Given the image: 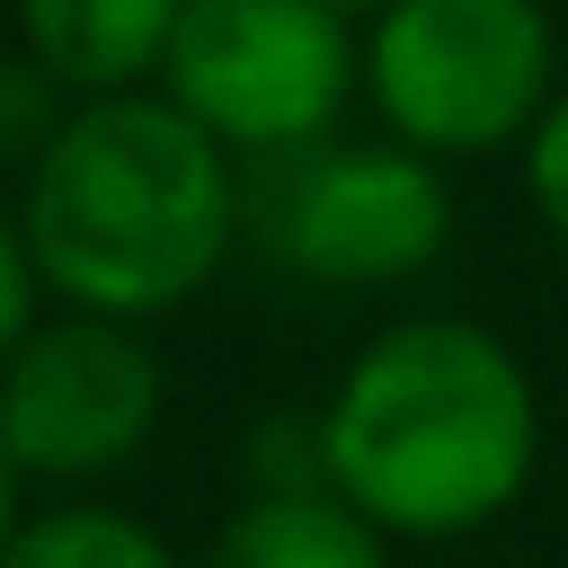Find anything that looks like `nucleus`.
Wrapping results in <instances>:
<instances>
[{
    "instance_id": "9",
    "label": "nucleus",
    "mask_w": 568,
    "mask_h": 568,
    "mask_svg": "<svg viewBox=\"0 0 568 568\" xmlns=\"http://www.w3.org/2000/svg\"><path fill=\"white\" fill-rule=\"evenodd\" d=\"M0 568H178L169 541L124 506H62L9 532Z\"/></svg>"
},
{
    "instance_id": "4",
    "label": "nucleus",
    "mask_w": 568,
    "mask_h": 568,
    "mask_svg": "<svg viewBox=\"0 0 568 568\" xmlns=\"http://www.w3.org/2000/svg\"><path fill=\"white\" fill-rule=\"evenodd\" d=\"M160 71L222 151L275 160L328 133L337 98L364 80V44L328 0H186Z\"/></svg>"
},
{
    "instance_id": "5",
    "label": "nucleus",
    "mask_w": 568,
    "mask_h": 568,
    "mask_svg": "<svg viewBox=\"0 0 568 568\" xmlns=\"http://www.w3.org/2000/svg\"><path fill=\"white\" fill-rule=\"evenodd\" d=\"M257 240L302 284H399L453 240V186L408 142H302L257 186Z\"/></svg>"
},
{
    "instance_id": "10",
    "label": "nucleus",
    "mask_w": 568,
    "mask_h": 568,
    "mask_svg": "<svg viewBox=\"0 0 568 568\" xmlns=\"http://www.w3.org/2000/svg\"><path fill=\"white\" fill-rule=\"evenodd\" d=\"M53 124H62V80L36 53H9L0 62V160H36Z\"/></svg>"
},
{
    "instance_id": "14",
    "label": "nucleus",
    "mask_w": 568,
    "mask_h": 568,
    "mask_svg": "<svg viewBox=\"0 0 568 568\" xmlns=\"http://www.w3.org/2000/svg\"><path fill=\"white\" fill-rule=\"evenodd\" d=\"M337 18H373V9H390V0H328Z\"/></svg>"
},
{
    "instance_id": "6",
    "label": "nucleus",
    "mask_w": 568,
    "mask_h": 568,
    "mask_svg": "<svg viewBox=\"0 0 568 568\" xmlns=\"http://www.w3.org/2000/svg\"><path fill=\"white\" fill-rule=\"evenodd\" d=\"M160 426V355L133 320H36L0 355V444L27 479H106Z\"/></svg>"
},
{
    "instance_id": "8",
    "label": "nucleus",
    "mask_w": 568,
    "mask_h": 568,
    "mask_svg": "<svg viewBox=\"0 0 568 568\" xmlns=\"http://www.w3.org/2000/svg\"><path fill=\"white\" fill-rule=\"evenodd\" d=\"M204 568H390V532L364 506H346L337 488L293 479V488L248 497L213 532Z\"/></svg>"
},
{
    "instance_id": "12",
    "label": "nucleus",
    "mask_w": 568,
    "mask_h": 568,
    "mask_svg": "<svg viewBox=\"0 0 568 568\" xmlns=\"http://www.w3.org/2000/svg\"><path fill=\"white\" fill-rule=\"evenodd\" d=\"M36 248H27V222L18 213H0V355L36 328Z\"/></svg>"
},
{
    "instance_id": "1",
    "label": "nucleus",
    "mask_w": 568,
    "mask_h": 568,
    "mask_svg": "<svg viewBox=\"0 0 568 568\" xmlns=\"http://www.w3.org/2000/svg\"><path fill=\"white\" fill-rule=\"evenodd\" d=\"M541 462L524 355L479 320H399L328 390L320 479L399 541L497 524Z\"/></svg>"
},
{
    "instance_id": "2",
    "label": "nucleus",
    "mask_w": 568,
    "mask_h": 568,
    "mask_svg": "<svg viewBox=\"0 0 568 568\" xmlns=\"http://www.w3.org/2000/svg\"><path fill=\"white\" fill-rule=\"evenodd\" d=\"M27 248L71 311L160 320L240 240L231 151L178 98H89L27 160Z\"/></svg>"
},
{
    "instance_id": "11",
    "label": "nucleus",
    "mask_w": 568,
    "mask_h": 568,
    "mask_svg": "<svg viewBox=\"0 0 568 568\" xmlns=\"http://www.w3.org/2000/svg\"><path fill=\"white\" fill-rule=\"evenodd\" d=\"M524 186H532V213L550 222V240L568 248V89L541 106V124L524 142Z\"/></svg>"
},
{
    "instance_id": "13",
    "label": "nucleus",
    "mask_w": 568,
    "mask_h": 568,
    "mask_svg": "<svg viewBox=\"0 0 568 568\" xmlns=\"http://www.w3.org/2000/svg\"><path fill=\"white\" fill-rule=\"evenodd\" d=\"M18 462H9V444H0V550H9V532H18Z\"/></svg>"
},
{
    "instance_id": "3",
    "label": "nucleus",
    "mask_w": 568,
    "mask_h": 568,
    "mask_svg": "<svg viewBox=\"0 0 568 568\" xmlns=\"http://www.w3.org/2000/svg\"><path fill=\"white\" fill-rule=\"evenodd\" d=\"M364 89L408 151H497L550 106L541 0H390L364 27Z\"/></svg>"
},
{
    "instance_id": "7",
    "label": "nucleus",
    "mask_w": 568,
    "mask_h": 568,
    "mask_svg": "<svg viewBox=\"0 0 568 568\" xmlns=\"http://www.w3.org/2000/svg\"><path fill=\"white\" fill-rule=\"evenodd\" d=\"M186 0H18V44L80 98H115L160 71Z\"/></svg>"
}]
</instances>
